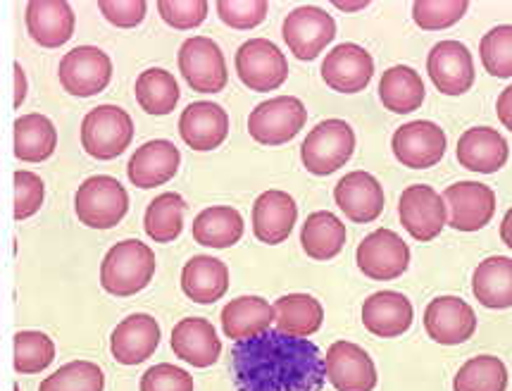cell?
Instances as JSON below:
<instances>
[{
  "label": "cell",
  "mask_w": 512,
  "mask_h": 391,
  "mask_svg": "<svg viewBox=\"0 0 512 391\" xmlns=\"http://www.w3.org/2000/svg\"><path fill=\"white\" fill-rule=\"evenodd\" d=\"M98 10L112 27L134 29L146 20L148 3L146 0H98Z\"/></svg>",
  "instance_id": "7dc6e473"
},
{
  "label": "cell",
  "mask_w": 512,
  "mask_h": 391,
  "mask_svg": "<svg viewBox=\"0 0 512 391\" xmlns=\"http://www.w3.org/2000/svg\"><path fill=\"white\" fill-rule=\"evenodd\" d=\"M415 310L401 291H377L362 303V325L379 339H396L412 327Z\"/></svg>",
  "instance_id": "484cf974"
},
{
  "label": "cell",
  "mask_w": 512,
  "mask_h": 391,
  "mask_svg": "<svg viewBox=\"0 0 512 391\" xmlns=\"http://www.w3.org/2000/svg\"><path fill=\"white\" fill-rule=\"evenodd\" d=\"M236 391H322L324 356L310 339L267 330L231 349Z\"/></svg>",
  "instance_id": "6da1fadb"
},
{
  "label": "cell",
  "mask_w": 512,
  "mask_h": 391,
  "mask_svg": "<svg viewBox=\"0 0 512 391\" xmlns=\"http://www.w3.org/2000/svg\"><path fill=\"white\" fill-rule=\"evenodd\" d=\"M479 58L484 70L496 79L512 77V27L498 24L486 31L479 41Z\"/></svg>",
  "instance_id": "60d3db41"
},
{
  "label": "cell",
  "mask_w": 512,
  "mask_h": 391,
  "mask_svg": "<svg viewBox=\"0 0 512 391\" xmlns=\"http://www.w3.org/2000/svg\"><path fill=\"white\" fill-rule=\"evenodd\" d=\"M512 86H505V89L501 91V96H498L496 101V110H498V120H501V124L505 129H512Z\"/></svg>",
  "instance_id": "681fc988"
},
{
  "label": "cell",
  "mask_w": 512,
  "mask_h": 391,
  "mask_svg": "<svg viewBox=\"0 0 512 391\" xmlns=\"http://www.w3.org/2000/svg\"><path fill=\"white\" fill-rule=\"evenodd\" d=\"M74 213L84 227L112 229L129 213V194L120 179L93 175L79 184L74 196Z\"/></svg>",
  "instance_id": "3957f363"
},
{
  "label": "cell",
  "mask_w": 512,
  "mask_h": 391,
  "mask_svg": "<svg viewBox=\"0 0 512 391\" xmlns=\"http://www.w3.org/2000/svg\"><path fill=\"white\" fill-rule=\"evenodd\" d=\"M184 213L186 201L177 191H167L148 203L146 215H143V229H146L148 239L158 241V244H172L184 232Z\"/></svg>",
  "instance_id": "8d00e7d4"
},
{
  "label": "cell",
  "mask_w": 512,
  "mask_h": 391,
  "mask_svg": "<svg viewBox=\"0 0 512 391\" xmlns=\"http://www.w3.org/2000/svg\"><path fill=\"white\" fill-rule=\"evenodd\" d=\"M272 310L277 330L291 337L308 339L324 322L322 303L310 294H286L272 303Z\"/></svg>",
  "instance_id": "e575fe53"
},
{
  "label": "cell",
  "mask_w": 512,
  "mask_h": 391,
  "mask_svg": "<svg viewBox=\"0 0 512 391\" xmlns=\"http://www.w3.org/2000/svg\"><path fill=\"white\" fill-rule=\"evenodd\" d=\"M55 361V344L48 334L22 330L12 339V368L17 375H39Z\"/></svg>",
  "instance_id": "74e56055"
},
{
  "label": "cell",
  "mask_w": 512,
  "mask_h": 391,
  "mask_svg": "<svg viewBox=\"0 0 512 391\" xmlns=\"http://www.w3.org/2000/svg\"><path fill=\"white\" fill-rule=\"evenodd\" d=\"M179 72L186 84L198 93H220L229 84L227 60H224L222 48L217 46L210 36H191L181 43L179 53Z\"/></svg>",
  "instance_id": "ba28073f"
},
{
  "label": "cell",
  "mask_w": 512,
  "mask_h": 391,
  "mask_svg": "<svg viewBox=\"0 0 512 391\" xmlns=\"http://www.w3.org/2000/svg\"><path fill=\"white\" fill-rule=\"evenodd\" d=\"M355 151V132L343 120H324L312 127L301 146L305 170L315 177H329L351 160Z\"/></svg>",
  "instance_id": "5b68a950"
},
{
  "label": "cell",
  "mask_w": 512,
  "mask_h": 391,
  "mask_svg": "<svg viewBox=\"0 0 512 391\" xmlns=\"http://www.w3.org/2000/svg\"><path fill=\"white\" fill-rule=\"evenodd\" d=\"M358 268L374 282L398 279L410 265V246L393 229H377L360 241L355 251Z\"/></svg>",
  "instance_id": "7c38bea8"
},
{
  "label": "cell",
  "mask_w": 512,
  "mask_h": 391,
  "mask_svg": "<svg viewBox=\"0 0 512 391\" xmlns=\"http://www.w3.org/2000/svg\"><path fill=\"white\" fill-rule=\"evenodd\" d=\"M210 5L205 0H160L158 12L162 22L177 31L198 29L208 20Z\"/></svg>",
  "instance_id": "f6af8a7d"
},
{
  "label": "cell",
  "mask_w": 512,
  "mask_h": 391,
  "mask_svg": "<svg viewBox=\"0 0 512 391\" xmlns=\"http://www.w3.org/2000/svg\"><path fill=\"white\" fill-rule=\"evenodd\" d=\"M398 217L405 232L415 241H434L446 227V206L427 184H410L398 201Z\"/></svg>",
  "instance_id": "9a60e30c"
},
{
  "label": "cell",
  "mask_w": 512,
  "mask_h": 391,
  "mask_svg": "<svg viewBox=\"0 0 512 391\" xmlns=\"http://www.w3.org/2000/svg\"><path fill=\"white\" fill-rule=\"evenodd\" d=\"M12 182H15V206H12V217L17 222L29 220L39 213L43 206V198H46V184L43 179L31 170H17L12 175Z\"/></svg>",
  "instance_id": "7bdbcfd3"
},
{
  "label": "cell",
  "mask_w": 512,
  "mask_h": 391,
  "mask_svg": "<svg viewBox=\"0 0 512 391\" xmlns=\"http://www.w3.org/2000/svg\"><path fill=\"white\" fill-rule=\"evenodd\" d=\"M443 206H446V225L458 232H479L496 215V191L489 184L458 182L443 189Z\"/></svg>",
  "instance_id": "30bf717a"
},
{
  "label": "cell",
  "mask_w": 512,
  "mask_h": 391,
  "mask_svg": "<svg viewBox=\"0 0 512 391\" xmlns=\"http://www.w3.org/2000/svg\"><path fill=\"white\" fill-rule=\"evenodd\" d=\"M298 220V206L282 189H267L253 203V234L267 246H279L291 237Z\"/></svg>",
  "instance_id": "d4e9b609"
},
{
  "label": "cell",
  "mask_w": 512,
  "mask_h": 391,
  "mask_svg": "<svg viewBox=\"0 0 512 391\" xmlns=\"http://www.w3.org/2000/svg\"><path fill=\"white\" fill-rule=\"evenodd\" d=\"M179 136L191 151H215L229 136L227 110L210 101L191 103L179 117Z\"/></svg>",
  "instance_id": "7402d4cb"
},
{
  "label": "cell",
  "mask_w": 512,
  "mask_h": 391,
  "mask_svg": "<svg viewBox=\"0 0 512 391\" xmlns=\"http://www.w3.org/2000/svg\"><path fill=\"white\" fill-rule=\"evenodd\" d=\"M136 103L141 105L143 113L153 117H165L177 108L181 89L177 79L172 77V72L162 70V67H151V70H143L136 77L134 84Z\"/></svg>",
  "instance_id": "d590c367"
},
{
  "label": "cell",
  "mask_w": 512,
  "mask_h": 391,
  "mask_svg": "<svg viewBox=\"0 0 512 391\" xmlns=\"http://www.w3.org/2000/svg\"><path fill=\"white\" fill-rule=\"evenodd\" d=\"M427 89L417 70L408 65H393L379 79V98L386 110L396 115L415 113L424 103Z\"/></svg>",
  "instance_id": "836d02e7"
},
{
  "label": "cell",
  "mask_w": 512,
  "mask_h": 391,
  "mask_svg": "<svg viewBox=\"0 0 512 391\" xmlns=\"http://www.w3.org/2000/svg\"><path fill=\"white\" fill-rule=\"evenodd\" d=\"M427 72L443 96H462L474 86V58L460 41H439L427 55Z\"/></svg>",
  "instance_id": "2e32d148"
},
{
  "label": "cell",
  "mask_w": 512,
  "mask_h": 391,
  "mask_svg": "<svg viewBox=\"0 0 512 391\" xmlns=\"http://www.w3.org/2000/svg\"><path fill=\"white\" fill-rule=\"evenodd\" d=\"M282 36L286 48L296 55L298 60H315L336 36V22L327 10L317 5H301L286 15Z\"/></svg>",
  "instance_id": "8fae6325"
},
{
  "label": "cell",
  "mask_w": 512,
  "mask_h": 391,
  "mask_svg": "<svg viewBox=\"0 0 512 391\" xmlns=\"http://www.w3.org/2000/svg\"><path fill=\"white\" fill-rule=\"evenodd\" d=\"M472 294L484 308L505 310L512 306V258L491 256L472 275Z\"/></svg>",
  "instance_id": "1f68e13d"
},
{
  "label": "cell",
  "mask_w": 512,
  "mask_h": 391,
  "mask_svg": "<svg viewBox=\"0 0 512 391\" xmlns=\"http://www.w3.org/2000/svg\"><path fill=\"white\" fill-rule=\"evenodd\" d=\"M58 77L70 96L91 98L108 89L112 82V60L98 46H77L60 60Z\"/></svg>",
  "instance_id": "9c48e42d"
},
{
  "label": "cell",
  "mask_w": 512,
  "mask_h": 391,
  "mask_svg": "<svg viewBox=\"0 0 512 391\" xmlns=\"http://www.w3.org/2000/svg\"><path fill=\"white\" fill-rule=\"evenodd\" d=\"M105 375L96 363L72 361L41 382L39 391H103Z\"/></svg>",
  "instance_id": "ab89813d"
},
{
  "label": "cell",
  "mask_w": 512,
  "mask_h": 391,
  "mask_svg": "<svg viewBox=\"0 0 512 391\" xmlns=\"http://www.w3.org/2000/svg\"><path fill=\"white\" fill-rule=\"evenodd\" d=\"M215 10L229 29L248 31L265 22L270 3L267 0H220Z\"/></svg>",
  "instance_id": "ee69618b"
},
{
  "label": "cell",
  "mask_w": 512,
  "mask_h": 391,
  "mask_svg": "<svg viewBox=\"0 0 512 391\" xmlns=\"http://www.w3.org/2000/svg\"><path fill=\"white\" fill-rule=\"evenodd\" d=\"M424 330L436 344H465L477 332V313L458 296H439L424 310Z\"/></svg>",
  "instance_id": "e0dca14e"
},
{
  "label": "cell",
  "mask_w": 512,
  "mask_h": 391,
  "mask_svg": "<svg viewBox=\"0 0 512 391\" xmlns=\"http://www.w3.org/2000/svg\"><path fill=\"white\" fill-rule=\"evenodd\" d=\"M272 303L260 296H239L222 308V332L231 341H246L272 330Z\"/></svg>",
  "instance_id": "f546056e"
},
{
  "label": "cell",
  "mask_w": 512,
  "mask_h": 391,
  "mask_svg": "<svg viewBox=\"0 0 512 391\" xmlns=\"http://www.w3.org/2000/svg\"><path fill=\"white\" fill-rule=\"evenodd\" d=\"M367 5H370V3H367V0H358V3H346V0H336L334 8H339L343 12H360V10H365Z\"/></svg>",
  "instance_id": "f907efd6"
},
{
  "label": "cell",
  "mask_w": 512,
  "mask_h": 391,
  "mask_svg": "<svg viewBox=\"0 0 512 391\" xmlns=\"http://www.w3.org/2000/svg\"><path fill=\"white\" fill-rule=\"evenodd\" d=\"M246 225H243V217L236 208L231 206H210L201 210L196 215L191 225V234L196 244L205 248H224L236 246L243 239Z\"/></svg>",
  "instance_id": "4dcf8cb0"
},
{
  "label": "cell",
  "mask_w": 512,
  "mask_h": 391,
  "mask_svg": "<svg viewBox=\"0 0 512 391\" xmlns=\"http://www.w3.org/2000/svg\"><path fill=\"white\" fill-rule=\"evenodd\" d=\"M141 391H193V377L172 363H158L141 375Z\"/></svg>",
  "instance_id": "bcb514c9"
},
{
  "label": "cell",
  "mask_w": 512,
  "mask_h": 391,
  "mask_svg": "<svg viewBox=\"0 0 512 391\" xmlns=\"http://www.w3.org/2000/svg\"><path fill=\"white\" fill-rule=\"evenodd\" d=\"M236 74L241 84L255 93H270L282 89L289 79V62L277 43L267 39L243 41L234 58Z\"/></svg>",
  "instance_id": "52a82bcc"
},
{
  "label": "cell",
  "mask_w": 512,
  "mask_h": 391,
  "mask_svg": "<svg viewBox=\"0 0 512 391\" xmlns=\"http://www.w3.org/2000/svg\"><path fill=\"white\" fill-rule=\"evenodd\" d=\"M508 368L498 356H474L453 377V391H505Z\"/></svg>",
  "instance_id": "f35d334b"
},
{
  "label": "cell",
  "mask_w": 512,
  "mask_h": 391,
  "mask_svg": "<svg viewBox=\"0 0 512 391\" xmlns=\"http://www.w3.org/2000/svg\"><path fill=\"white\" fill-rule=\"evenodd\" d=\"M172 353L191 368H210L220 361L222 339L215 325L205 318H184L172 327Z\"/></svg>",
  "instance_id": "cb8c5ba5"
},
{
  "label": "cell",
  "mask_w": 512,
  "mask_h": 391,
  "mask_svg": "<svg viewBox=\"0 0 512 391\" xmlns=\"http://www.w3.org/2000/svg\"><path fill=\"white\" fill-rule=\"evenodd\" d=\"M181 153L167 139H153L139 146L127 163V177L136 189H158L179 172Z\"/></svg>",
  "instance_id": "603a6c76"
},
{
  "label": "cell",
  "mask_w": 512,
  "mask_h": 391,
  "mask_svg": "<svg viewBox=\"0 0 512 391\" xmlns=\"http://www.w3.org/2000/svg\"><path fill=\"white\" fill-rule=\"evenodd\" d=\"M334 201L355 225H367L384 213V189L377 177L365 170L343 175L334 186Z\"/></svg>",
  "instance_id": "ac0fdd59"
},
{
  "label": "cell",
  "mask_w": 512,
  "mask_h": 391,
  "mask_svg": "<svg viewBox=\"0 0 512 391\" xmlns=\"http://www.w3.org/2000/svg\"><path fill=\"white\" fill-rule=\"evenodd\" d=\"M467 10V0H417L412 3V20L424 31H441L458 24Z\"/></svg>",
  "instance_id": "b9f144b4"
},
{
  "label": "cell",
  "mask_w": 512,
  "mask_h": 391,
  "mask_svg": "<svg viewBox=\"0 0 512 391\" xmlns=\"http://www.w3.org/2000/svg\"><path fill=\"white\" fill-rule=\"evenodd\" d=\"M155 275V253L139 239L117 241L101 263V287L115 299L139 294Z\"/></svg>",
  "instance_id": "7a4b0ae2"
},
{
  "label": "cell",
  "mask_w": 512,
  "mask_h": 391,
  "mask_svg": "<svg viewBox=\"0 0 512 391\" xmlns=\"http://www.w3.org/2000/svg\"><path fill=\"white\" fill-rule=\"evenodd\" d=\"M160 339L158 320L148 313H134L112 330L110 353L120 365H141L158 351Z\"/></svg>",
  "instance_id": "44dd1931"
},
{
  "label": "cell",
  "mask_w": 512,
  "mask_h": 391,
  "mask_svg": "<svg viewBox=\"0 0 512 391\" xmlns=\"http://www.w3.org/2000/svg\"><path fill=\"white\" fill-rule=\"evenodd\" d=\"M510 225H512V213L508 210V213H505V217H503V225H501V239H503V244L505 246H512V239H510Z\"/></svg>",
  "instance_id": "816d5d0a"
},
{
  "label": "cell",
  "mask_w": 512,
  "mask_h": 391,
  "mask_svg": "<svg viewBox=\"0 0 512 391\" xmlns=\"http://www.w3.org/2000/svg\"><path fill=\"white\" fill-rule=\"evenodd\" d=\"M134 120L120 105H98L81 120V146L96 160H115L134 141Z\"/></svg>",
  "instance_id": "277c9868"
},
{
  "label": "cell",
  "mask_w": 512,
  "mask_h": 391,
  "mask_svg": "<svg viewBox=\"0 0 512 391\" xmlns=\"http://www.w3.org/2000/svg\"><path fill=\"white\" fill-rule=\"evenodd\" d=\"M508 141L493 127H470L462 132L455 146V158L470 172L493 175L508 163Z\"/></svg>",
  "instance_id": "4316f807"
},
{
  "label": "cell",
  "mask_w": 512,
  "mask_h": 391,
  "mask_svg": "<svg viewBox=\"0 0 512 391\" xmlns=\"http://www.w3.org/2000/svg\"><path fill=\"white\" fill-rule=\"evenodd\" d=\"M12 77H15V98H12V105H15V108H22L29 91V79L20 62H15V67H12Z\"/></svg>",
  "instance_id": "c3c4849f"
},
{
  "label": "cell",
  "mask_w": 512,
  "mask_h": 391,
  "mask_svg": "<svg viewBox=\"0 0 512 391\" xmlns=\"http://www.w3.org/2000/svg\"><path fill=\"white\" fill-rule=\"evenodd\" d=\"M324 377L336 391H374L379 382L377 365L362 346L334 341L324 356Z\"/></svg>",
  "instance_id": "5bb4252c"
},
{
  "label": "cell",
  "mask_w": 512,
  "mask_h": 391,
  "mask_svg": "<svg viewBox=\"0 0 512 391\" xmlns=\"http://www.w3.org/2000/svg\"><path fill=\"white\" fill-rule=\"evenodd\" d=\"M58 148V129L41 113L17 117L12 124V153L22 163H43Z\"/></svg>",
  "instance_id": "f1b7e54d"
},
{
  "label": "cell",
  "mask_w": 512,
  "mask_h": 391,
  "mask_svg": "<svg viewBox=\"0 0 512 391\" xmlns=\"http://www.w3.org/2000/svg\"><path fill=\"white\" fill-rule=\"evenodd\" d=\"M372 74V55L358 43H341L324 55L322 79L332 91L360 93L372 82Z\"/></svg>",
  "instance_id": "d6986e66"
},
{
  "label": "cell",
  "mask_w": 512,
  "mask_h": 391,
  "mask_svg": "<svg viewBox=\"0 0 512 391\" xmlns=\"http://www.w3.org/2000/svg\"><path fill=\"white\" fill-rule=\"evenodd\" d=\"M24 24H27L31 41L53 51L72 39L77 15L65 0H31L24 8Z\"/></svg>",
  "instance_id": "ffe728a7"
},
{
  "label": "cell",
  "mask_w": 512,
  "mask_h": 391,
  "mask_svg": "<svg viewBox=\"0 0 512 391\" xmlns=\"http://www.w3.org/2000/svg\"><path fill=\"white\" fill-rule=\"evenodd\" d=\"M301 246L305 256L312 260H334L346 246V227L341 217H336L329 210H317L305 217L301 229Z\"/></svg>",
  "instance_id": "d6a6232c"
},
{
  "label": "cell",
  "mask_w": 512,
  "mask_h": 391,
  "mask_svg": "<svg viewBox=\"0 0 512 391\" xmlns=\"http://www.w3.org/2000/svg\"><path fill=\"white\" fill-rule=\"evenodd\" d=\"M305 122H308V110L301 98L277 96L251 110L248 134L260 146H284L301 134Z\"/></svg>",
  "instance_id": "8992f818"
},
{
  "label": "cell",
  "mask_w": 512,
  "mask_h": 391,
  "mask_svg": "<svg viewBox=\"0 0 512 391\" xmlns=\"http://www.w3.org/2000/svg\"><path fill=\"white\" fill-rule=\"evenodd\" d=\"M229 284V268L220 258L193 256L181 270V291L198 306H210L224 299Z\"/></svg>",
  "instance_id": "83f0119b"
},
{
  "label": "cell",
  "mask_w": 512,
  "mask_h": 391,
  "mask_svg": "<svg viewBox=\"0 0 512 391\" xmlns=\"http://www.w3.org/2000/svg\"><path fill=\"white\" fill-rule=\"evenodd\" d=\"M446 132L436 122L415 120L398 127L391 136V151L396 160L410 170H427L439 165L446 155Z\"/></svg>",
  "instance_id": "4fadbf2b"
}]
</instances>
